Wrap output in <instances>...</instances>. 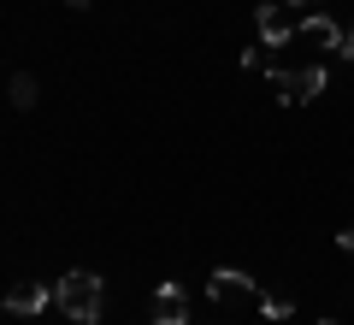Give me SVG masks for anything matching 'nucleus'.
<instances>
[{
  "mask_svg": "<svg viewBox=\"0 0 354 325\" xmlns=\"http://www.w3.org/2000/svg\"><path fill=\"white\" fill-rule=\"evenodd\" d=\"M48 301H53L48 284H12L6 290V313H41Z\"/></svg>",
  "mask_w": 354,
  "mask_h": 325,
  "instance_id": "0eeeda50",
  "label": "nucleus"
},
{
  "mask_svg": "<svg viewBox=\"0 0 354 325\" xmlns=\"http://www.w3.org/2000/svg\"><path fill=\"white\" fill-rule=\"evenodd\" d=\"M342 60H354V30H348V36H342Z\"/></svg>",
  "mask_w": 354,
  "mask_h": 325,
  "instance_id": "f8f14e48",
  "label": "nucleus"
},
{
  "mask_svg": "<svg viewBox=\"0 0 354 325\" xmlns=\"http://www.w3.org/2000/svg\"><path fill=\"white\" fill-rule=\"evenodd\" d=\"M207 296L213 301H260V284H254L248 272H236V266H218L213 284H207Z\"/></svg>",
  "mask_w": 354,
  "mask_h": 325,
  "instance_id": "20e7f679",
  "label": "nucleus"
},
{
  "mask_svg": "<svg viewBox=\"0 0 354 325\" xmlns=\"http://www.w3.org/2000/svg\"><path fill=\"white\" fill-rule=\"evenodd\" d=\"M325 325H330V319H325Z\"/></svg>",
  "mask_w": 354,
  "mask_h": 325,
  "instance_id": "ddd939ff",
  "label": "nucleus"
},
{
  "mask_svg": "<svg viewBox=\"0 0 354 325\" xmlns=\"http://www.w3.org/2000/svg\"><path fill=\"white\" fill-rule=\"evenodd\" d=\"M36 95H41V89H36V77H30V71H18V77H12V107H18V113H30V107H36Z\"/></svg>",
  "mask_w": 354,
  "mask_h": 325,
  "instance_id": "6e6552de",
  "label": "nucleus"
},
{
  "mask_svg": "<svg viewBox=\"0 0 354 325\" xmlns=\"http://www.w3.org/2000/svg\"><path fill=\"white\" fill-rule=\"evenodd\" d=\"M295 30H301V24H295V6H283V0H266V6H260V42H266V48H283Z\"/></svg>",
  "mask_w": 354,
  "mask_h": 325,
  "instance_id": "7ed1b4c3",
  "label": "nucleus"
},
{
  "mask_svg": "<svg viewBox=\"0 0 354 325\" xmlns=\"http://www.w3.org/2000/svg\"><path fill=\"white\" fill-rule=\"evenodd\" d=\"M272 89H278L283 107H301V100L325 95V65H301V71H272Z\"/></svg>",
  "mask_w": 354,
  "mask_h": 325,
  "instance_id": "f03ea898",
  "label": "nucleus"
},
{
  "mask_svg": "<svg viewBox=\"0 0 354 325\" xmlns=\"http://www.w3.org/2000/svg\"><path fill=\"white\" fill-rule=\"evenodd\" d=\"M153 325H189V301H183L177 284H160V296H153Z\"/></svg>",
  "mask_w": 354,
  "mask_h": 325,
  "instance_id": "39448f33",
  "label": "nucleus"
},
{
  "mask_svg": "<svg viewBox=\"0 0 354 325\" xmlns=\"http://www.w3.org/2000/svg\"><path fill=\"white\" fill-rule=\"evenodd\" d=\"M260 313H266V319H290L295 301H290V296H260Z\"/></svg>",
  "mask_w": 354,
  "mask_h": 325,
  "instance_id": "1a4fd4ad",
  "label": "nucleus"
},
{
  "mask_svg": "<svg viewBox=\"0 0 354 325\" xmlns=\"http://www.w3.org/2000/svg\"><path fill=\"white\" fill-rule=\"evenodd\" d=\"M337 243H342V254H348V261H354V225H348V231H342V237H337Z\"/></svg>",
  "mask_w": 354,
  "mask_h": 325,
  "instance_id": "9d476101",
  "label": "nucleus"
},
{
  "mask_svg": "<svg viewBox=\"0 0 354 325\" xmlns=\"http://www.w3.org/2000/svg\"><path fill=\"white\" fill-rule=\"evenodd\" d=\"M283 6H295V12H319V0H283Z\"/></svg>",
  "mask_w": 354,
  "mask_h": 325,
  "instance_id": "9b49d317",
  "label": "nucleus"
},
{
  "mask_svg": "<svg viewBox=\"0 0 354 325\" xmlns=\"http://www.w3.org/2000/svg\"><path fill=\"white\" fill-rule=\"evenodd\" d=\"M53 301H59V313L65 319H77V325H95L101 319V278L95 272H65L59 284H53Z\"/></svg>",
  "mask_w": 354,
  "mask_h": 325,
  "instance_id": "f257e3e1",
  "label": "nucleus"
},
{
  "mask_svg": "<svg viewBox=\"0 0 354 325\" xmlns=\"http://www.w3.org/2000/svg\"><path fill=\"white\" fill-rule=\"evenodd\" d=\"M301 36L313 42V48H337L342 53V36H348V30H337L325 12H301Z\"/></svg>",
  "mask_w": 354,
  "mask_h": 325,
  "instance_id": "423d86ee",
  "label": "nucleus"
}]
</instances>
